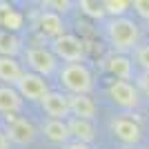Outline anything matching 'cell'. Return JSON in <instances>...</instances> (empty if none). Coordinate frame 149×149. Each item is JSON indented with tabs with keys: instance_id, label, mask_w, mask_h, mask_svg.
<instances>
[{
	"instance_id": "cell-7",
	"label": "cell",
	"mask_w": 149,
	"mask_h": 149,
	"mask_svg": "<svg viewBox=\"0 0 149 149\" xmlns=\"http://www.w3.org/2000/svg\"><path fill=\"white\" fill-rule=\"evenodd\" d=\"M40 102H42L45 113L51 116L54 120H65V118H69V113H71L69 96H65V93H60V91H49Z\"/></svg>"
},
{
	"instance_id": "cell-10",
	"label": "cell",
	"mask_w": 149,
	"mask_h": 149,
	"mask_svg": "<svg viewBox=\"0 0 149 149\" xmlns=\"http://www.w3.org/2000/svg\"><path fill=\"white\" fill-rule=\"evenodd\" d=\"M22 76H25V71H22V67L16 62V58L0 56V80L7 82V87L18 85Z\"/></svg>"
},
{
	"instance_id": "cell-25",
	"label": "cell",
	"mask_w": 149,
	"mask_h": 149,
	"mask_svg": "<svg viewBox=\"0 0 149 149\" xmlns=\"http://www.w3.org/2000/svg\"><path fill=\"white\" fill-rule=\"evenodd\" d=\"M51 7H58V11H67L69 9V2H60V0H58V2H49Z\"/></svg>"
},
{
	"instance_id": "cell-18",
	"label": "cell",
	"mask_w": 149,
	"mask_h": 149,
	"mask_svg": "<svg viewBox=\"0 0 149 149\" xmlns=\"http://www.w3.org/2000/svg\"><path fill=\"white\" fill-rule=\"evenodd\" d=\"M80 9L87 13V16H91V18H102V16H105V7H102V2L82 0V2H80Z\"/></svg>"
},
{
	"instance_id": "cell-2",
	"label": "cell",
	"mask_w": 149,
	"mask_h": 149,
	"mask_svg": "<svg viewBox=\"0 0 149 149\" xmlns=\"http://www.w3.org/2000/svg\"><path fill=\"white\" fill-rule=\"evenodd\" d=\"M60 82L71 91V96H89L91 85H93L89 69L85 67V65H80V62H76V65H67V67L62 69Z\"/></svg>"
},
{
	"instance_id": "cell-17",
	"label": "cell",
	"mask_w": 149,
	"mask_h": 149,
	"mask_svg": "<svg viewBox=\"0 0 149 149\" xmlns=\"http://www.w3.org/2000/svg\"><path fill=\"white\" fill-rule=\"evenodd\" d=\"M20 49V42L18 38L9 33V31H0V56H7V58H13Z\"/></svg>"
},
{
	"instance_id": "cell-16",
	"label": "cell",
	"mask_w": 149,
	"mask_h": 149,
	"mask_svg": "<svg viewBox=\"0 0 149 149\" xmlns=\"http://www.w3.org/2000/svg\"><path fill=\"white\" fill-rule=\"evenodd\" d=\"M107 69L118 80H129L131 78V60L127 56H111L107 60Z\"/></svg>"
},
{
	"instance_id": "cell-4",
	"label": "cell",
	"mask_w": 149,
	"mask_h": 149,
	"mask_svg": "<svg viewBox=\"0 0 149 149\" xmlns=\"http://www.w3.org/2000/svg\"><path fill=\"white\" fill-rule=\"evenodd\" d=\"M109 98L123 109H136L140 102L138 87H134L129 80H113L109 85Z\"/></svg>"
},
{
	"instance_id": "cell-21",
	"label": "cell",
	"mask_w": 149,
	"mask_h": 149,
	"mask_svg": "<svg viewBox=\"0 0 149 149\" xmlns=\"http://www.w3.org/2000/svg\"><path fill=\"white\" fill-rule=\"evenodd\" d=\"M136 62L149 74V45H145V47H138V49H136Z\"/></svg>"
},
{
	"instance_id": "cell-26",
	"label": "cell",
	"mask_w": 149,
	"mask_h": 149,
	"mask_svg": "<svg viewBox=\"0 0 149 149\" xmlns=\"http://www.w3.org/2000/svg\"><path fill=\"white\" fill-rule=\"evenodd\" d=\"M7 147H9V138H7V134L0 131V149H7Z\"/></svg>"
},
{
	"instance_id": "cell-1",
	"label": "cell",
	"mask_w": 149,
	"mask_h": 149,
	"mask_svg": "<svg viewBox=\"0 0 149 149\" xmlns=\"http://www.w3.org/2000/svg\"><path fill=\"white\" fill-rule=\"evenodd\" d=\"M107 36L118 51H129L138 45V25L129 18H116L107 25Z\"/></svg>"
},
{
	"instance_id": "cell-12",
	"label": "cell",
	"mask_w": 149,
	"mask_h": 149,
	"mask_svg": "<svg viewBox=\"0 0 149 149\" xmlns=\"http://www.w3.org/2000/svg\"><path fill=\"white\" fill-rule=\"evenodd\" d=\"M69 107H71L74 118L91 120L96 116V105L89 96H69Z\"/></svg>"
},
{
	"instance_id": "cell-6",
	"label": "cell",
	"mask_w": 149,
	"mask_h": 149,
	"mask_svg": "<svg viewBox=\"0 0 149 149\" xmlns=\"http://www.w3.org/2000/svg\"><path fill=\"white\" fill-rule=\"evenodd\" d=\"M18 87V93L27 100H42L49 89H47V80L38 74H25L20 78V82L16 85Z\"/></svg>"
},
{
	"instance_id": "cell-24",
	"label": "cell",
	"mask_w": 149,
	"mask_h": 149,
	"mask_svg": "<svg viewBox=\"0 0 149 149\" xmlns=\"http://www.w3.org/2000/svg\"><path fill=\"white\" fill-rule=\"evenodd\" d=\"M65 149H91L89 145H85V143H69Z\"/></svg>"
},
{
	"instance_id": "cell-22",
	"label": "cell",
	"mask_w": 149,
	"mask_h": 149,
	"mask_svg": "<svg viewBox=\"0 0 149 149\" xmlns=\"http://www.w3.org/2000/svg\"><path fill=\"white\" fill-rule=\"evenodd\" d=\"M131 7L136 9V13L140 16V18L149 20V0H134V2H131Z\"/></svg>"
},
{
	"instance_id": "cell-8",
	"label": "cell",
	"mask_w": 149,
	"mask_h": 149,
	"mask_svg": "<svg viewBox=\"0 0 149 149\" xmlns=\"http://www.w3.org/2000/svg\"><path fill=\"white\" fill-rule=\"evenodd\" d=\"M27 62L38 76H49L56 69V56L45 47H33L27 51Z\"/></svg>"
},
{
	"instance_id": "cell-3",
	"label": "cell",
	"mask_w": 149,
	"mask_h": 149,
	"mask_svg": "<svg viewBox=\"0 0 149 149\" xmlns=\"http://www.w3.org/2000/svg\"><path fill=\"white\" fill-rule=\"evenodd\" d=\"M54 56L67 60L69 65H76L85 56V45H82L80 38L71 36V33H65V36L54 40Z\"/></svg>"
},
{
	"instance_id": "cell-5",
	"label": "cell",
	"mask_w": 149,
	"mask_h": 149,
	"mask_svg": "<svg viewBox=\"0 0 149 149\" xmlns=\"http://www.w3.org/2000/svg\"><path fill=\"white\" fill-rule=\"evenodd\" d=\"M111 134L118 140H123L125 145H136L140 143L143 138V129L136 120L127 118V116H120V118H113L111 120Z\"/></svg>"
},
{
	"instance_id": "cell-9",
	"label": "cell",
	"mask_w": 149,
	"mask_h": 149,
	"mask_svg": "<svg viewBox=\"0 0 149 149\" xmlns=\"http://www.w3.org/2000/svg\"><path fill=\"white\" fill-rule=\"evenodd\" d=\"M7 123H9V140L18 145H27L31 143L33 138H36V127L25 118H11V116H7Z\"/></svg>"
},
{
	"instance_id": "cell-11",
	"label": "cell",
	"mask_w": 149,
	"mask_h": 149,
	"mask_svg": "<svg viewBox=\"0 0 149 149\" xmlns=\"http://www.w3.org/2000/svg\"><path fill=\"white\" fill-rule=\"evenodd\" d=\"M38 29L42 31L45 36H49V38H60L65 36V25H62V18L58 16V13L54 11H45L42 16H40V22H38Z\"/></svg>"
},
{
	"instance_id": "cell-19",
	"label": "cell",
	"mask_w": 149,
	"mask_h": 149,
	"mask_svg": "<svg viewBox=\"0 0 149 149\" xmlns=\"http://www.w3.org/2000/svg\"><path fill=\"white\" fill-rule=\"evenodd\" d=\"M102 7H105V13L120 16V13L129 7V2H125V0H105V2H102Z\"/></svg>"
},
{
	"instance_id": "cell-13",
	"label": "cell",
	"mask_w": 149,
	"mask_h": 149,
	"mask_svg": "<svg viewBox=\"0 0 149 149\" xmlns=\"http://www.w3.org/2000/svg\"><path fill=\"white\" fill-rule=\"evenodd\" d=\"M67 125H69V131H71V136L76 138V143H85V145H89L93 138H96V131H93L91 120L71 118Z\"/></svg>"
},
{
	"instance_id": "cell-15",
	"label": "cell",
	"mask_w": 149,
	"mask_h": 149,
	"mask_svg": "<svg viewBox=\"0 0 149 149\" xmlns=\"http://www.w3.org/2000/svg\"><path fill=\"white\" fill-rule=\"evenodd\" d=\"M20 107H22V98H20V93L16 89L13 87H0V111L11 116V113L20 111Z\"/></svg>"
},
{
	"instance_id": "cell-23",
	"label": "cell",
	"mask_w": 149,
	"mask_h": 149,
	"mask_svg": "<svg viewBox=\"0 0 149 149\" xmlns=\"http://www.w3.org/2000/svg\"><path fill=\"white\" fill-rule=\"evenodd\" d=\"M138 89L149 98V74H147V71H143V74L138 76Z\"/></svg>"
},
{
	"instance_id": "cell-20",
	"label": "cell",
	"mask_w": 149,
	"mask_h": 149,
	"mask_svg": "<svg viewBox=\"0 0 149 149\" xmlns=\"http://www.w3.org/2000/svg\"><path fill=\"white\" fill-rule=\"evenodd\" d=\"M0 25L9 27V29H20V25H22V16H20L18 11H13V9H11V11L2 18V22H0Z\"/></svg>"
},
{
	"instance_id": "cell-14",
	"label": "cell",
	"mask_w": 149,
	"mask_h": 149,
	"mask_svg": "<svg viewBox=\"0 0 149 149\" xmlns=\"http://www.w3.org/2000/svg\"><path fill=\"white\" fill-rule=\"evenodd\" d=\"M42 134L49 138L51 143H67L69 136H71L69 125L65 123V120H54V118H49L42 125Z\"/></svg>"
}]
</instances>
